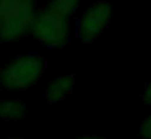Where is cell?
I'll use <instances>...</instances> for the list:
<instances>
[{
	"label": "cell",
	"instance_id": "cell-1",
	"mask_svg": "<svg viewBox=\"0 0 151 139\" xmlns=\"http://www.w3.org/2000/svg\"><path fill=\"white\" fill-rule=\"evenodd\" d=\"M37 0H0V42L17 44L29 34Z\"/></svg>",
	"mask_w": 151,
	"mask_h": 139
},
{
	"label": "cell",
	"instance_id": "cell-2",
	"mask_svg": "<svg viewBox=\"0 0 151 139\" xmlns=\"http://www.w3.org/2000/svg\"><path fill=\"white\" fill-rule=\"evenodd\" d=\"M46 58L41 53L26 52L8 60L2 66L0 86L7 91H24L39 83L46 73Z\"/></svg>",
	"mask_w": 151,
	"mask_h": 139
},
{
	"label": "cell",
	"instance_id": "cell-3",
	"mask_svg": "<svg viewBox=\"0 0 151 139\" xmlns=\"http://www.w3.org/2000/svg\"><path fill=\"white\" fill-rule=\"evenodd\" d=\"M75 26L72 18L62 16L50 10L49 6H41L33 19L29 34L46 47H63L72 41Z\"/></svg>",
	"mask_w": 151,
	"mask_h": 139
},
{
	"label": "cell",
	"instance_id": "cell-4",
	"mask_svg": "<svg viewBox=\"0 0 151 139\" xmlns=\"http://www.w3.org/2000/svg\"><path fill=\"white\" fill-rule=\"evenodd\" d=\"M114 8L111 0H96L80 15L75 24V34L81 41L89 42L102 34L106 28L111 24Z\"/></svg>",
	"mask_w": 151,
	"mask_h": 139
},
{
	"label": "cell",
	"instance_id": "cell-5",
	"mask_svg": "<svg viewBox=\"0 0 151 139\" xmlns=\"http://www.w3.org/2000/svg\"><path fill=\"white\" fill-rule=\"evenodd\" d=\"M76 84H78V79L72 73H63L52 78L50 81H47L46 87H44V100H46V103L55 105V103L63 102L65 99H68L72 96Z\"/></svg>",
	"mask_w": 151,
	"mask_h": 139
},
{
	"label": "cell",
	"instance_id": "cell-6",
	"mask_svg": "<svg viewBox=\"0 0 151 139\" xmlns=\"http://www.w3.org/2000/svg\"><path fill=\"white\" fill-rule=\"evenodd\" d=\"M29 113V103L21 99L0 100V120H23Z\"/></svg>",
	"mask_w": 151,
	"mask_h": 139
},
{
	"label": "cell",
	"instance_id": "cell-7",
	"mask_svg": "<svg viewBox=\"0 0 151 139\" xmlns=\"http://www.w3.org/2000/svg\"><path fill=\"white\" fill-rule=\"evenodd\" d=\"M80 5H81V0H49L47 2V6L50 10L67 18H72L78 11Z\"/></svg>",
	"mask_w": 151,
	"mask_h": 139
},
{
	"label": "cell",
	"instance_id": "cell-8",
	"mask_svg": "<svg viewBox=\"0 0 151 139\" xmlns=\"http://www.w3.org/2000/svg\"><path fill=\"white\" fill-rule=\"evenodd\" d=\"M137 138L138 139H151V112L140 121L137 128Z\"/></svg>",
	"mask_w": 151,
	"mask_h": 139
},
{
	"label": "cell",
	"instance_id": "cell-9",
	"mask_svg": "<svg viewBox=\"0 0 151 139\" xmlns=\"http://www.w3.org/2000/svg\"><path fill=\"white\" fill-rule=\"evenodd\" d=\"M141 100H143V103L146 107H151V81L146 84V87H145V92H143V96H141Z\"/></svg>",
	"mask_w": 151,
	"mask_h": 139
},
{
	"label": "cell",
	"instance_id": "cell-10",
	"mask_svg": "<svg viewBox=\"0 0 151 139\" xmlns=\"http://www.w3.org/2000/svg\"><path fill=\"white\" fill-rule=\"evenodd\" d=\"M0 139H23L21 136H17V134H8V136H2Z\"/></svg>",
	"mask_w": 151,
	"mask_h": 139
},
{
	"label": "cell",
	"instance_id": "cell-11",
	"mask_svg": "<svg viewBox=\"0 0 151 139\" xmlns=\"http://www.w3.org/2000/svg\"><path fill=\"white\" fill-rule=\"evenodd\" d=\"M75 139H104V138H99V136H78Z\"/></svg>",
	"mask_w": 151,
	"mask_h": 139
},
{
	"label": "cell",
	"instance_id": "cell-12",
	"mask_svg": "<svg viewBox=\"0 0 151 139\" xmlns=\"http://www.w3.org/2000/svg\"><path fill=\"white\" fill-rule=\"evenodd\" d=\"M0 73H2V66H0Z\"/></svg>",
	"mask_w": 151,
	"mask_h": 139
}]
</instances>
